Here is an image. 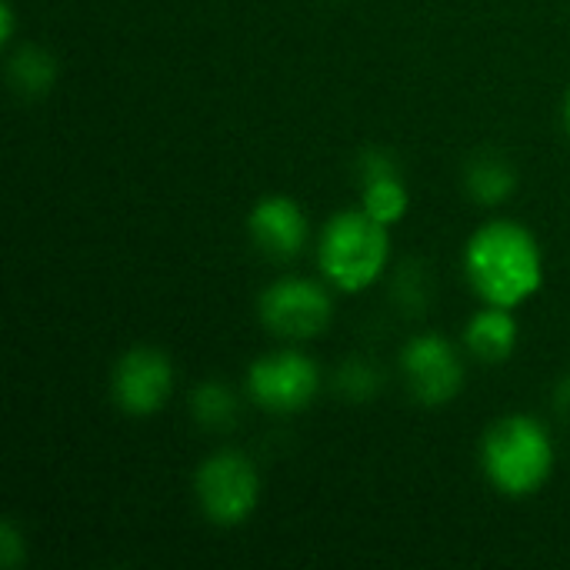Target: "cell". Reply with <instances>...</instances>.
<instances>
[{"instance_id": "6", "label": "cell", "mask_w": 570, "mask_h": 570, "mask_svg": "<svg viewBox=\"0 0 570 570\" xmlns=\"http://www.w3.org/2000/svg\"><path fill=\"white\" fill-rule=\"evenodd\" d=\"M247 397L277 417L301 414L321 394V367L311 354L297 347H284L257 357L247 367Z\"/></svg>"}, {"instance_id": "13", "label": "cell", "mask_w": 570, "mask_h": 570, "mask_svg": "<svg viewBox=\"0 0 570 570\" xmlns=\"http://www.w3.org/2000/svg\"><path fill=\"white\" fill-rule=\"evenodd\" d=\"M190 414L194 421L210 434H227L240 421V397L224 381H204L190 394Z\"/></svg>"}, {"instance_id": "1", "label": "cell", "mask_w": 570, "mask_h": 570, "mask_svg": "<svg viewBox=\"0 0 570 570\" xmlns=\"http://www.w3.org/2000/svg\"><path fill=\"white\" fill-rule=\"evenodd\" d=\"M464 277L481 304L518 311L544 287V250L521 220L494 217L471 234Z\"/></svg>"}, {"instance_id": "20", "label": "cell", "mask_w": 570, "mask_h": 570, "mask_svg": "<svg viewBox=\"0 0 570 570\" xmlns=\"http://www.w3.org/2000/svg\"><path fill=\"white\" fill-rule=\"evenodd\" d=\"M564 127L570 130V90H568V97H564Z\"/></svg>"}, {"instance_id": "5", "label": "cell", "mask_w": 570, "mask_h": 570, "mask_svg": "<svg viewBox=\"0 0 570 570\" xmlns=\"http://www.w3.org/2000/svg\"><path fill=\"white\" fill-rule=\"evenodd\" d=\"M257 317L274 337L301 344V341L321 337L331 327L334 301H331V291L321 281L287 274V277L271 281L261 291Z\"/></svg>"}, {"instance_id": "16", "label": "cell", "mask_w": 570, "mask_h": 570, "mask_svg": "<svg viewBox=\"0 0 570 570\" xmlns=\"http://www.w3.org/2000/svg\"><path fill=\"white\" fill-rule=\"evenodd\" d=\"M394 297L401 301L397 307H404L407 314H421L428 307V301H431L428 274L417 264H404L397 271V281H394Z\"/></svg>"}, {"instance_id": "9", "label": "cell", "mask_w": 570, "mask_h": 570, "mask_svg": "<svg viewBox=\"0 0 570 570\" xmlns=\"http://www.w3.org/2000/svg\"><path fill=\"white\" fill-rule=\"evenodd\" d=\"M247 237L261 257L274 264H291L304 254L311 240V220L294 197L267 194L247 214Z\"/></svg>"}, {"instance_id": "3", "label": "cell", "mask_w": 570, "mask_h": 570, "mask_svg": "<svg viewBox=\"0 0 570 570\" xmlns=\"http://www.w3.org/2000/svg\"><path fill=\"white\" fill-rule=\"evenodd\" d=\"M391 264V227L364 207L337 210L317 237V267L344 294H364Z\"/></svg>"}, {"instance_id": "12", "label": "cell", "mask_w": 570, "mask_h": 570, "mask_svg": "<svg viewBox=\"0 0 570 570\" xmlns=\"http://www.w3.org/2000/svg\"><path fill=\"white\" fill-rule=\"evenodd\" d=\"M464 190L471 194L474 204L498 207L518 190V170L501 154H478L464 167Z\"/></svg>"}, {"instance_id": "10", "label": "cell", "mask_w": 570, "mask_h": 570, "mask_svg": "<svg viewBox=\"0 0 570 570\" xmlns=\"http://www.w3.org/2000/svg\"><path fill=\"white\" fill-rule=\"evenodd\" d=\"M357 177H361V207L394 227L407 217L411 207V190L404 184V174L397 167V160L384 150H364L361 164H357Z\"/></svg>"}, {"instance_id": "14", "label": "cell", "mask_w": 570, "mask_h": 570, "mask_svg": "<svg viewBox=\"0 0 570 570\" xmlns=\"http://www.w3.org/2000/svg\"><path fill=\"white\" fill-rule=\"evenodd\" d=\"M7 77L20 97H43L57 80V60L37 43H20L7 60Z\"/></svg>"}, {"instance_id": "15", "label": "cell", "mask_w": 570, "mask_h": 570, "mask_svg": "<svg viewBox=\"0 0 570 570\" xmlns=\"http://www.w3.org/2000/svg\"><path fill=\"white\" fill-rule=\"evenodd\" d=\"M334 391H337L341 397L354 401V404L371 401V397L381 391V371H377L374 364L361 361V357H351V361H344V364L337 367V374H334Z\"/></svg>"}, {"instance_id": "2", "label": "cell", "mask_w": 570, "mask_h": 570, "mask_svg": "<svg viewBox=\"0 0 570 570\" xmlns=\"http://www.w3.org/2000/svg\"><path fill=\"white\" fill-rule=\"evenodd\" d=\"M554 464V438L531 414H508L494 421L481 441V471L488 484L511 501L538 494L551 481Z\"/></svg>"}, {"instance_id": "7", "label": "cell", "mask_w": 570, "mask_h": 570, "mask_svg": "<svg viewBox=\"0 0 570 570\" xmlns=\"http://www.w3.org/2000/svg\"><path fill=\"white\" fill-rule=\"evenodd\" d=\"M401 374L411 397L424 407H444L464 387V361L458 347L434 331L414 334L401 347Z\"/></svg>"}, {"instance_id": "11", "label": "cell", "mask_w": 570, "mask_h": 570, "mask_svg": "<svg viewBox=\"0 0 570 570\" xmlns=\"http://www.w3.org/2000/svg\"><path fill=\"white\" fill-rule=\"evenodd\" d=\"M518 341H521V327H518V317L511 307L484 304L481 311L471 314V321L464 327V347L481 364L511 361L518 351Z\"/></svg>"}, {"instance_id": "18", "label": "cell", "mask_w": 570, "mask_h": 570, "mask_svg": "<svg viewBox=\"0 0 570 570\" xmlns=\"http://www.w3.org/2000/svg\"><path fill=\"white\" fill-rule=\"evenodd\" d=\"M13 37H17V7L10 0H3L0 3V43L10 47Z\"/></svg>"}, {"instance_id": "17", "label": "cell", "mask_w": 570, "mask_h": 570, "mask_svg": "<svg viewBox=\"0 0 570 570\" xmlns=\"http://www.w3.org/2000/svg\"><path fill=\"white\" fill-rule=\"evenodd\" d=\"M27 561V538L20 534V528L13 521H3L0 528V568L17 570Z\"/></svg>"}, {"instance_id": "8", "label": "cell", "mask_w": 570, "mask_h": 570, "mask_svg": "<svg viewBox=\"0 0 570 570\" xmlns=\"http://www.w3.org/2000/svg\"><path fill=\"white\" fill-rule=\"evenodd\" d=\"M174 394V364L160 347L137 344L110 371V397L127 417H154Z\"/></svg>"}, {"instance_id": "4", "label": "cell", "mask_w": 570, "mask_h": 570, "mask_svg": "<svg viewBox=\"0 0 570 570\" xmlns=\"http://www.w3.org/2000/svg\"><path fill=\"white\" fill-rule=\"evenodd\" d=\"M261 494H264L261 471L237 448H224V451L207 454L194 474L197 508L214 528L247 524L254 518V511L261 508Z\"/></svg>"}, {"instance_id": "19", "label": "cell", "mask_w": 570, "mask_h": 570, "mask_svg": "<svg viewBox=\"0 0 570 570\" xmlns=\"http://www.w3.org/2000/svg\"><path fill=\"white\" fill-rule=\"evenodd\" d=\"M554 407H558V414H568L570 417V374L561 377L558 387H554Z\"/></svg>"}]
</instances>
